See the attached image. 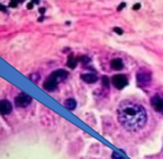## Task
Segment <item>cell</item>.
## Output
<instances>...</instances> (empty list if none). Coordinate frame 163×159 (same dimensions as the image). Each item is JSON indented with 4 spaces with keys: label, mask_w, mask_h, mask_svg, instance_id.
<instances>
[{
    "label": "cell",
    "mask_w": 163,
    "mask_h": 159,
    "mask_svg": "<svg viewBox=\"0 0 163 159\" xmlns=\"http://www.w3.org/2000/svg\"><path fill=\"white\" fill-rule=\"evenodd\" d=\"M118 122L125 129L137 132L145 127L147 123V112L139 104L130 101L121 102L117 111Z\"/></svg>",
    "instance_id": "1"
},
{
    "label": "cell",
    "mask_w": 163,
    "mask_h": 159,
    "mask_svg": "<svg viewBox=\"0 0 163 159\" xmlns=\"http://www.w3.org/2000/svg\"><path fill=\"white\" fill-rule=\"evenodd\" d=\"M137 83L139 86H147L151 83V73L148 70H140L137 73Z\"/></svg>",
    "instance_id": "2"
},
{
    "label": "cell",
    "mask_w": 163,
    "mask_h": 159,
    "mask_svg": "<svg viewBox=\"0 0 163 159\" xmlns=\"http://www.w3.org/2000/svg\"><path fill=\"white\" fill-rule=\"evenodd\" d=\"M32 102V97L30 95H28L26 93H20L19 95H17L14 103L18 107H26L29 106Z\"/></svg>",
    "instance_id": "3"
},
{
    "label": "cell",
    "mask_w": 163,
    "mask_h": 159,
    "mask_svg": "<svg viewBox=\"0 0 163 159\" xmlns=\"http://www.w3.org/2000/svg\"><path fill=\"white\" fill-rule=\"evenodd\" d=\"M111 82H113V86L118 90H121V88H124L127 86L128 84V80H127L126 75L124 74H116L113 75V79H111Z\"/></svg>",
    "instance_id": "4"
},
{
    "label": "cell",
    "mask_w": 163,
    "mask_h": 159,
    "mask_svg": "<svg viewBox=\"0 0 163 159\" xmlns=\"http://www.w3.org/2000/svg\"><path fill=\"white\" fill-rule=\"evenodd\" d=\"M151 105L157 112L163 114V97H161L159 95L153 96L152 100H151Z\"/></svg>",
    "instance_id": "5"
},
{
    "label": "cell",
    "mask_w": 163,
    "mask_h": 159,
    "mask_svg": "<svg viewBox=\"0 0 163 159\" xmlns=\"http://www.w3.org/2000/svg\"><path fill=\"white\" fill-rule=\"evenodd\" d=\"M0 111L2 115H8L12 111V104L8 101V100H2L1 104H0Z\"/></svg>",
    "instance_id": "6"
},
{
    "label": "cell",
    "mask_w": 163,
    "mask_h": 159,
    "mask_svg": "<svg viewBox=\"0 0 163 159\" xmlns=\"http://www.w3.org/2000/svg\"><path fill=\"white\" fill-rule=\"evenodd\" d=\"M56 86H58V82H56L55 80L53 79V77H51V76H49V79H47L46 81L44 82V84H43L44 90L50 91V92H52V91L55 90Z\"/></svg>",
    "instance_id": "7"
},
{
    "label": "cell",
    "mask_w": 163,
    "mask_h": 159,
    "mask_svg": "<svg viewBox=\"0 0 163 159\" xmlns=\"http://www.w3.org/2000/svg\"><path fill=\"white\" fill-rule=\"evenodd\" d=\"M51 77H53V79L55 80L56 82H60V81H62L63 79H65V77H67V72L64 71V70H56V71H54L52 73V74L50 75Z\"/></svg>",
    "instance_id": "8"
},
{
    "label": "cell",
    "mask_w": 163,
    "mask_h": 159,
    "mask_svg": "<svg viewBox=\"0 0 163 159\" xmlns=\"http://www.w3.org/2000/svg\"><path fill=\"white\" fill-rule=\"evenodd\" d=\"M110 65L113 70H117V71H118V70H121L124 67V62H122L121 59L117 58V59H113V61L110 62Z\"/></svg>",
    "instance_id": "9"
},
{
    "label": "cell",
    "mask_w": 163,
    "mask_h": 159,
    "mask_svg": "<svg viewBox=\"0 0 163 159\" xmlns=\"http://www.w3.org/2000/svg\"><path fill=\"white\" fill-rule=\"evenodd\" d=\"M81 77H82V80H83L84 82L89 83V84L95 83L96 81H97V76H96V75H94V74H83Z\"/></svg>",
    "instance_id": "10"
},
{
    "label": "cell",
    "mask_w": 163,
    "mask_h": 159,
    "mask_svg": "<svg viewBox=\"0 0 163 159\" xmlns=\"http://www.w3.org/2000/svg\"><path fill=\"white\" fill-rule=\"evenodd\" d=\"M76 105H77V103H76V101H75L74 98H69V100H66V101L64 102V106H65L67 109H70V111H73V109H75Z\"/></svg>",
    "instance_id": "11"
},
{
    "label": "cell",
    "mask_w": 163,
    "mask_h": 159,
    "mask_svg": "<svg viewBox=\"0 0 163 159\" xmlns=\"http://www.w3.org/2000/svg\"><path fill=\"white\" fill-rule=\"evenodd\" d=\"M76 59L74 58L73 55H70V58H69V61H67V66L69 67H71V69H74L75 66H76Z\"/></svg>",
    "instance_id": "12"
},
{
    "label": "cell",
    "mask_w": 163,
    "mask_h": 159,
    "mask_svg": "<svg viewBox=\"0 0 163 159\" xmlns=\"http://www.w3.org/2000/svg\"><path fill=\"white\" fill-rule=\"evenodd\" d=\"M111 159H125V157L117 151H113V155H111Z\"/></svg>",
    "instance_id": "13"
},
{
    "label": "cell",
    "mask_w": 163,
    "mask_h": 159,
    "mask_svg": "<svg viewBox=\"0 0 163 159\" xmlns=\"http://www.w3.org/2000/svg\"><path fill=\"white\" fill-rule=\"evenodd\" d=\"M109 82H110V80L108 79L107 76L101 77V83H103V85L105 86V88H108V86H109Z\"/></svg>",
    "instance_id": "14"
},
{
    "label": "cell",
    "mask_w": 163,
    "mask_h": 159,
    "mask_svg": "<svg viewBox=\"0 0 163 159\" xmlns=\"http://www.w3.org/2000/svg\"><path fill=\"white\" fill-rule=\"evenodd\" d=\"M113 31L116 32V33H118V35H122V33H124V31H122L121 29H119V28H115Z\"/></svg>",
    "instance_id": "15"
},
{
    "label": "cell",
    "mask_w": 163,
    "mask_h": 159,
    "mask_svg": "<svg viewBox=\"0 0 163 159\" xmlns=\"http://www.w3.org/2000/svg\"><path fill=\"white\" fill-rule=\"evenodd\" d=\"M140 7H141V5H140V3H137V5H134V6H133V10H138V9H139Z\"/></svg>",
    "instance_id": "16"
},
{
    "label": "cell",
    "mask_w": 163,
    "mask_h": 159,
    "mask_svg": "<svg viewBox=\"0 0 163 159\" xmlns=\"http://www.w3.org/2000/svg\"><path fill=\"white\" fill-rule=\"evenodd\" d=\"M125 6H126V3H121L120 7H118V10H121V8H124Z\"/></svg>",
    "instance_id": "17"
},
{
    "label": "cell",
    "mask_w": 163,
    "mask_h": 159,
    "mask_svg": "<svg viewBox=\"0 0 163 159\" xmlns=\"http://www.w3.org/2000/svg\"><path fill=\"white\" fill-rule=\"evenodd\" d=\"M32 7H33V3H29V5H28V9H32Z\"/></svg>",
    "instance_id": "18"
},
{
    "label": "cell",
    "mask_w": 163,
    "mask_h": 159,
    "mask_svg": "<svg viewBox=\"0 0 163 159\" xmlns=\"http://www.w3.org/2000/svg\"><path fill=\"white\" fill-rule=\"evenodd\" d=\"M39 1H40V0H33V3H38Z\"/></svg>",
    "instance_id": "19"
}]
</instances>
